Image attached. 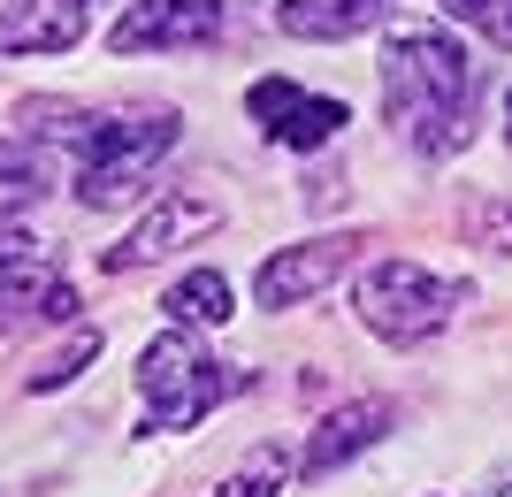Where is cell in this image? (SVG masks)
I'll return each instance as SVG.
<instances>
[{
	"label": "cell",
	"instance_id": "obj_3",
	"mask_svg": "<svg viewBox=\"0 0 512 497\" xmlns=\"http://www.w3.org/2000/svg\"><path fill=\"white\" fill-rule=\"evenodd\" d=\"M352 306H360V322L375 329L383 345H421V337H436V329L467 306V283L428 276L421 260H375L360 276V291H352Z\"/></svg>",
	"mask_w": 512,
	"mask_h": 497
},
{
	"label": "cell",
	"instance_id": "obj_18",
	"mask_svg": "<svg viewBox=\"0 0 512 497\" xmlns=\"http://www.w3.org/2000/svg\"><path fill=\"white\" fill-rule=\"evenodd\" d=\"M505 130H512V92H505Z\"/></svg>",
	"mask_w": 512,
	"mask_h": 497
},
{
	"label": "cell",
	"instance_id": "obj_14",
	"mask_svg": "<svg viewBox=\"0 0 512 497\" xmlns=\"http://www.w3.org/2000/svg\"><path fill=\"white\" fill-rule=\"evenodd\" d=\"M283 482H291L283 444H253V452H245V467H237V475H222V490H214V497H276Z\"/></svg>",
	"mask_w": 512,
	"mask_h": 497
},
{
	"label": "cell",
	"instance_id": "obj_9",
	"mask_svg": "<svg viewBox=\"0 0 512 497\" xmlns=\"http://www.w3.org/2000/svg\"><path fill=\"white\" fill-rule=\"evenodd\" d=\"M390 421H398V406H390V398H352V406H337V413L314 429V444H306V459H299V475H306V482L337 475L344 459H360L367 444H383Z\"/></svg>",
	"mask_w": 512,
	"mask_h": 497
},
{
	"label": "cell",
	"instance_id": "obj_7",
	"mask_svg": "<svg viewBox=\"0 0 512 497\" xmlns=\"http://www.w3.org/2000/svg\"><path fill=\"white\" fill-rule=\"evenodd\" d=\"M222 39V0H130L107 54H153V46H214Z\"/></svg>",
	"mask_w": 512,
	"mask_h": 497
},
{
	"label": "cell",
	"instance_id": "obj_13",
	"mask_svg": "<svg viewBox=\"0 0 512 497\" xmlns=\"http://www.w3.org/2000/svg\"><path fill=\"white\" fill-rule=\"evenodd\" d=\"M176 314V322H192V329H214V322H230L237 314V291L222 268H192V276H176V291L161 299Z\"/></svg>",
	"mask_w": 512,
	"mask_h": 497
},
{
	"label": "cell",
	"instance_id": "obj_16",
	"mask_svg": "<svg viewBox=\"0 0 512 497\" xmlns=\"http://www.w3.org/2000/svg\"><path fill=\"white\" fill-rule=\"evenodd\" d=\"M444 8L467 23V31H482L490 46H505V54H512V0H444Z\"/></svg>",
	"mask_w": 512,
	"mask_h": 497
},
{
	"label": "cell",
	"instance_id": "obj_15",
	"mask_svg": "<svg viewBox=\"0 0 512 497\" xmlns=\"http://www.w3.org/2000/svg\"><path fill=\"white\" fill-rule=\"evenodd\" d=\"M92 360H100V329H77L62 352H46L39 368H31V390H62V383H77Z\"/></svg>",
	"mask_w": 512,
	"mask_h": 497
},
{
	"label": "cell",
	"instance_id": "obj_2",
	"mask_svg": "<svg viewBox=\"0 0 512 497\" xmlns=\"http://www.w3.org/2000/svg\"><path fill=\"white\" fill-rule=\"evenodd\" d=\"M176 115H69V108H46V138L54 146H77V199L92 215H115L130 199L153 192V169L161 153L176 146Z\"/></svg>",
	"mask_w": 512,
	"mask_h": 497
},
{
	"label": "cell",
	"instance_id": "obj_12",
	"mask_svg": "<svg viewBox=\"0 0 512 497\" xmlns=\"http://www.w3.org/2000/svg\"><path fill=\"white\" fill-rule=\"evenodd\" d=\"M46 184H54V161H46V146H23V138H8V146H0V230H16V215H31V207H39Z\"/></svg>",
	"mask_w": 512,
	"mask_h": 497
},
{
	"label": "cell",
	"instance_id": "obj_10",
	"mask_svg": "<svg viewBox=\"0 0 512 497\" xmlns=\"http://www.w3.org/2000/svg\"><path fill=\"white\" fill-rule=\"evenodd\" d=\"M92 23V0H8L0 8V54H69Z\"/></svg>",
	"mask_w": 512,
	"mask_h": 497
},
{
	"label": "cell",
	"instance_id": "obj_17",
	"mask_svg": "<svg viewBox=\"0 0 512 497\" xmlns=\"http://www.w3.org/2000/svg\"><path fill=\"white\" fill-rule=\"evenodd\" d=\"M467 238L490 253H512V199H467Z\"/></svg>",
	"mask_w": 512,
	"mask_h": 497
},
{
	"label": "cell",
	"instance_id": "obj_5",
	"mask_svg": "<svg viewBox=\"0 0 512 497\" xmlns=\"http://www.w3.org/2000/svg\"><path fill=\"white\" fill-rule=\"evenodd\" d=\"M214 222H222V199H207V192H184V184H169V192H161V207H153V215L138 222V230H130L123 245H107V253H100V268H107V276H130V268H146V260L176 253V245L207 238Z\"/></svg>",
	"mask_w": 512,
	"mask_h": 497
},
{
	"label": "cell",
	"instance_id": "obj_4",
	"mask_svg": "<svg viewBox=\"0 0 512 497\" xmlns=\"http://www.w3.org/2000/svg\"><path fill=\"white\" fill-rule=\"evenodd\" d=\"M138 390L153 398V429H199L214 406H222V368L184 337V329H161L138 360Z\"/></svg>",
	"mask_w": 512,
	"mask_h": 497
},
{
	"label": "cell",
	"instance_id": "obj_11",
	"mask_svg": "<svg viewBox=\"0 0 512 497\" xmlns=\"http://www.w3.org/2000/svg\"><path fill=\"white\" fill-rule=\"evenodd\" d=\"M383 8L390 0H276V31H291V39H352Z\"/></svg>",
	"mask_w": 512,
	"mask_h": 497
},
{
	"label": "cell",
	"instance_id": "obj_8",
	"mask_svg": "<svg viewBox=\"0 0 512 497\" xmlns=\"http://www.w3.org/2000/svg\"><path fill=\"white\" fill-rule=\"evenodd\" d=\"M352 253H360V238H314V245H283L276 260H260V276H253V291H260V306H306L314 291H329V283L352 268Z\"/></svg>",
	"mask_w": 512,
	"mask_h": 497
},
{
	"label": "cell",
	"instance_id": "obj_1",
	"mask_svg": "<svg viewBox=\"0 0 512 497\" xmlns=\"http://www.w3.org/2000/svg\"><path fill=\"white\" fill-rule=\"evenodd\" d=\"M383 100L390 123L421 161H451L474 138V62L444 23H390L383 31Z\"/></svg>",
	"mask_w": 512,
	"mask_h": 497
},
{
	"label": "cell",
	"instance_id": "obj_6",
	"mask_svg": "<svg viewBox=\"0 0 512 497\" xmlns=\"http://www.w3.org/2000/svg\"><path fill=\"white\" fill-rule=\"evenodd\" d=\"M245 108H253V123L268 130V138H283L291 153L329 146V138L352 123V108H344V100H329V92H299L291 77H260V85L245 92Z\"/></svg>",
	"mask_w": 512,
	"mask_h": 497
}]
</instances>
